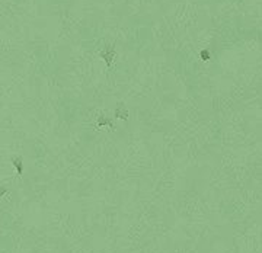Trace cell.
<instances>
[{
  "label": "cell",
  "instance_id": "7a4b0ae2",
  "mask_svg": "<svg viewBox=\"0 0 262 253\" xmlns=\"http://www.w3.org/2000/svg\"><path fill=\"white\" fill-rule=\"evenodd\" d=\"M4 192H6V189H1V188H0V197H1V195H3Z\"/></svg>",
  "mask_w": 262,
  "mask_h": 253
},
{
  "label": "cell",
  "instance_id": "6da1fadb",
  "mask_svg": "<svg viewBox=\"0 0 262 253\" xmlns=\"http://www.w3.org/2000/svg\"><path fill=\"white\" fill-rule=\"evenodd\" d=\"M13 164L18 167V173H22V163H21V159H15Z\"/></svg>",
  "mask_w": 262,
  "mask_h": 253
}]
</instances>
